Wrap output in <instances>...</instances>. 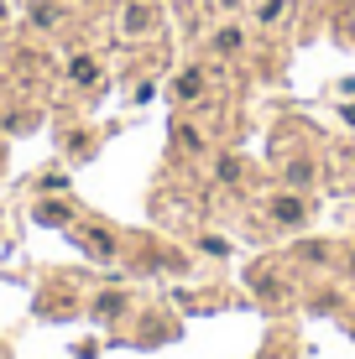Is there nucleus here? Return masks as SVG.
Returning <instances> with one entry per match:
<instances>
[{
    "instance_id": "1",
    "label": "nucleus",
    "mask_w": 355,
    "mask_h": 359,
    "mask_svg": "<svg viewBox=\"0 0 355 359\" xmlns=\"http://www.w3.org/2000/svg\"><path fill=\"white\" fill-rule=\"evenodd\" d=\"M277 219H283V224H298V219H303V203H298V198H277Z\"/></svg>"
},
{
    "instance_id": "2",
    "label": "nucleus",
    "mask_w": 355,
    "mask_h": 359,
    "mask_svg": "<svg viewBox=\"0 0 355 359\" xmlns=\"http://www.w3.org/2000/svg\"><path fill=\"white\" fill-rule=\"evenodd\" d=\"M178 94H183V99H193V94H199V73H183V83H178Z\"/></svg>"
}]
</instances>
